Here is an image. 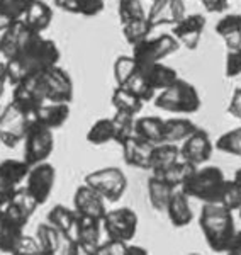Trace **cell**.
Returning <instances> with one entry per match:
<instances>
[{
    "instance_id": "6da1fadb",
    "label": "cell",
    "mask_w": 241,
    "mask_h": 255,
    "mask_svg": "<svg viewBox=\"0 0 241 255\" xmlns=\"http://www.w3.org/2000/svg\"><path fill=\"white\" fill-rule=\"evenodd\" d=\"M60 58L61 53L55 41L44 38L43 34H34L14 60L5 61L9 84L14 87L27 77L56 67L60 65Z\"/></svg>"
},
{
    "instance_id": "7a4b0ae2",
    "label": "cell",
    "mask_w": 241,
    "mask_h": 255,
    "mask_svg": "<svg viewBox=\"0 0 241 255\" xmlns=\"http://www.w3.org/2000/svg\"><path fill=\"white\" fill-rule=\"evenodd\" d=\"M199 228L207 247L216 254H224L236 235L235 213L221 204H202L199 213Z\"/></svg>"
},
{
    "instance_id": "3957f363",
    "label": "cell",
    "mask_w": 241,
    "mask_h": 255,
    "mask_svg": "<svg viewBox=\"0 0 241 255\" xmlns=\"http://www.w3.org/2000/svg\"><path fill=\"white\" fill-rule=\"evenodd\" d=\"M226 180V175L219 167H197L194 174L189 177V180L182 186V191L185 192L189 199H197L202 204H212L218 203Z\"/></svg>"
},
{
    "instance_id": "277c9868",
    "label": "cell",
    "mask_w": 241,
    "mask_h": 255,
    "mask_svg": "<svg viewBox=\"0 0 241 255\" xmlns=\"http://www.w3.org/2000/svg\"><path fill=\"white\" fill-rule=\"evenodd\" d=\"M155 108L175 114H194L202 108V99L199 90L190 82L178 79L168 89L157 94L153 101Z\"/></svg>"
},
{
    "instance_id": "5b68a950",
    "label": "cell",
    "mask_w": 241,
    "mask_h": 255,
    "mask_svg": "<svg viewBox=\"0 0 241 255\" xmlns=\"http://www.w3.org/2000/svg\"><path fill=\"white\" fill-rule=\"evenodd\" d=\"M83 184L104 197L105 203H117L126 194L128 177L119 167H102L85 175Z\"/></svg>"
},
{
    "instance_id": "8992f818",
    "label": "cell",
    "mask_w": 241,
    "mask_h": 255,
    "mask_svg": "<svg viewBox=\"0 0 241 255\" xmlns=\"http://www.w3.org/2000/svg\"><path fill=\"white\" fill-rule=\"evenodd\" d=\"M34 79L46 102L70 104L73 101V80L70 73L60 65L38 73L34 75Z\"/></svg>"
},
{
    "instance_id": "52a82bcc",
    "label": "cell",
    "mask_w": 241,
    "mask_h": 255,
    "mask_svg": "<svg viewBox=\"0 0 241 255\" xmlns=\"http://www.w3.org/2000/svg\"><path fill=\"white\" fill-rule=\"evenodd\" d=\"M55 131L32 121L22 141V160L29 167L48 162L55 150Z\"/></svg>"
},
{
    "instance_id": "ba28073f",
    "label": "cell",
    "mask_w": 241,
    "mask_h": 255,
    "mask_svg": "<svg viewBox=\"0 0 241 255\" xmlns=\"http://www.w3.org/2000/svg\"><path fill=\"white\" fill-rule=\"evenodd\" d=\"M138 215L134 209L128 206L107 209L104 220H102V230L107 235L109 240L122 242V244H131L138 232Z\"/></svg>"
},
{
    "instance_id": "9c48e42d",
    "label": "cell",
    "mask_w": 241,
    "mask_h": 255,
    "mask_svg": "<svg viewBox=\"0 0 241 255\" xmlns=\"http://www.w3.org/2000/svg\"><path fill=\"white\" fill-rule=\"evenodd\" d=\"M32 118L20 111L17 106L9 104L0 111V143L7 148H15L24 141Z\"/></svg>"
},
{
    "instance_id": "30bf717a",
    "label": "cell",
    "mask_w": 241,
    "mask_h": 255,
    "mask_svg": "<svg viewBox=\"0 0 241 255\" xmlns=\"http://www.w3.org/2000/svg\"><path fill=\"white\" fill-rule=\"evenodd\" d=\"M180 44L171 34H160L157 38H148L140 44L133 46L131 56L136 61L138 67L153 63H163V60L178 51Z\"/></svg>"
},
{
    "instance_id": "8fae6325",
    "label": "cell",
    "mask_w": 241,
    "mask_h": 255,
    "mask_svg": "<svg viewBox=\"0 0 241 255\" xmlns=\"http://www.w3.org/2000/svg\"><path fill=\"white\" fill-rule=\"evenodd\" d=\"M55 182L56 168L50 162H44L29 168L26 180H24V189L34 197V201L39 206H43L50 199L53 189H55Z\"/></svg>"
},
{
    "instance_id": "7c38bea8",
    "label": "cell",
    "mask_w": 241,
    "mask_h": 255,
    "mask_svg": "<svg viewBox=\"0 0 241 255\" xmlns=\"http://www.w3.org/2000/svg\"><path fill=\"white\" fill-rule=\"evenodd\" d=\"M29 165L22 158H7L0 162V208L22 187L29 172Z\"/></svg>"
},
{
    "instance_id": "4fadbf2b",
    "label": "cell",
    "mask_w": 241,
    "mask_h": 255,
    "mask_svg": "<svg viewBox=\"0 0 241 255\" xmlns=\"http://www.w3.org/2000/svg\"><path fill=\"white\" fill-rule=\"evenodd\" d=\"M214 143L206 129L197 128L180 145V158L194 167H204L212 157Z\"/></svg>"
},
{
    "instance_id": "5bb4252c",
    "label": "cell",
    "mask_w": 241,
    "mask_h": 255,
    "mask_svg": "<svg viewBox=\"0 0 241 255\" xmlns=\"http://www.w3.org/2000/svg\"><path fill=\"white\" fill-rule=\"evenodd\" d=\"M73 211L79 218L102 221L107 213V203L87 184H81L75 189V194H73Z\"/></svg>"
},
{
    "instance_id": "9a60e30c",
    "label": "cell",
    "mask_w": 241,
    "mask_h": 255,
    "mask_svg": "<svg viewBox=\"0 0 241 255\" xmlns=\"http://www.w3.org/2000/svg\"><path fill=\"white\" fill-rule=\"evenodd\" d=\"M38 208H39V204L36 203L34 197H32L22 186L10 197L9 203H5L0 208V215L5 216L7 220L20 226V228H26V225L29 223V220Z\"/></svg>"
},
{
    "instance_id": "2e32d148",
    "label": "cell",
    "mask_w": 241,
    "mask_h": 255,
    "mask_svg": "<svg viewBox=\"0 0 241 255\" xmlns=\"http://www.w3.org/2000/svg\"><path fill=\"white\" fill-rule=\"evenodd\" d=\"M34 238L46 255H72L73 245H75V240L72 237L58 232L46 221L38 225Z\"/></svg>"
},
{
    "instance_id": "e0dca14e",
    "label": "cell",
    "mask_w": 241,
    "mask_h": 255,
    "mask_svg": "<svg viewBox=\"0 0 241 255\" xmlns=\"http://www.w3.org/2000/svg\"><path fill=\"white\" fill-rule=\"evenodd\" d=\"M10 102L17 106L20 111H24L26 114H29L31 118L38 113L41 106L46 104L44 96L38 87V82H36L34 75L27 77V79H24L22 82H19L17 85H14Z\"/></svg>"
},
{
    "instance_id": "ac0fdd59",
    "label": "cell",
    "mask_w": 241,
    "mask_h": 255,
    "mask_svg": "<svg viewBox=\"0 0 241 255\" xmlns=\"http://www.w3.org/2000/svg\"><path fill=\"white\" fill-rule=\"evenodd\" d=\"M22 20L12 22L5 31L0 34V56L7 60H14L22 51V48L29 43V39L34 36Z\"/></svg>"
},
{
    "instance_id": "d6986e66",
    "label": "cell",
    "mask_w": 241,
    "mask_h": 255,
    "mask_svg": "<svg viewBox=\"0 0 241 255\" xmlns=\"http://www.w3.org/2000/svg\"><path fill=\"white\" fill-rule=\"evenodd\" d=\"M185 3L183 0H155L146 15L151 27L175 26L185 17Z\"/></svg>"
},
{
    "instance_id": "ffe728a7",
    "label": "cell",
    "mask_w": 241,
    "mask_h": 255,
    "mask_svg": "<svg viewBox=\"0 0 241 255\" xmlns=\"http://www.w3.org/2000/svg\"><path fill=\"white\" fill-rule=\"evenodd\" d=\"M207 20L202 14H189L185 15L180 22L175 24L171 36L178 41L180 46H185L187 49H197L201 43L202 32L206 29Z\"/></svg>"
},
{
    "instance_id": "44dd1931",
    "label": "cell",
    "mask_w": 241,
    "mask_h": 255,
    "mask_svg": "<svg viewBox=\"0 0 241 255\" xmlns=\"http://www.w3.org/2000/svg\"><path fill=\"white\" fill-rule=\"evenodd\" d=\"M165 213L168 216L171 226H175V228H185L194 221V211H192L190 206V199L182 189H175L173 191Z\"/></svg>"
},
{
    "instance_id": "7402d4cb",
    "label": "cell",
    "mask_w": 241,
    "mask_h": 255,
    "mask_svg": "<svg viewBox=\"0 0 241 255\" xmlns=\"http://www.w3.org/2000/svg\"><path fill=\"white\" fill-rule=\"evenodd\" d=\"M22 22L32 32L43 34V31H46L53 22V9L44 0H27Z\"/></svg>"
},
{
    "instance_id": "603a6c76",
    "label": "cell",
    "mask_w": 241,
    "mask_h": 255,
    "mask_svg": "<svg viewBox=\"0 0 241 255\" xmlns=\"http://www.w3.org/2000/svg\"><path fill=\"white\" fill-rule=\"evenodd\" d=\"M143 79L148 82V85L155 90L157 94H160L161 90L168 89L173 82H177L178 72L175 68L168 67L165 63H153V65H145V67H138Z\"/></svg>"
},
{
    "instance_id": "cb8c5ba5",
    "label": "cell",
    "mask_w": 241,
    "mask_h": 255,
    "mask_svg": "<svg viewBox=\"0 0 241 255\" xmlns=\"http://www.w3.org/2000/svg\"><path fill=\"white\" fill-rule=\"evenodd\" d=\"M122 148V158L129 167L141 168V170H150V158L151 151H153V145L143 141L141 138L133 136L129 138Z\"/></svg>"
},
{
    "instance_id": "d4e9b609",
    "label": "cell",
    "mask_w": 241,
    "mask_h": 255,
    "mask_svg": "<svg viewBox=\"0 0 241 255\" xmlns=\"http://www.w3.org/2000/svg\"><path fill=\"white\" fill-rule=\"evenodd\" d=\"M68 119H70V104H58V102H46L32 116V121L51 131L65 126Z\"/></svg>"
},
{
    "instance_id": "484cf974",
    "label": "cell",
    "mask_w": 241,
    "mask_h": 255,
    "mask_svg": "<svg viewBox=\"0 0 241 255\" xmlns=\"http://www.w3.org/2000/svg\"><path fill=\"white\" fill-rule=\"evenodd\" d=\"M197 128L199 126L194 121L183 116L165 119V123H163V143H171V145L180 146Z\"/></svg>"
},
{
    "instance_id": "4316f807",
    "label": "cell",
    "mask_w": 241,
    "mask_h": 255,
    "mask_svg": "<svg viewBox=\"0 0 241 255\" xmlns=\"http://www.w3.org/2000/svg\"><path fill=\"white\" fill-rule=\"evenodd\" d=\"M214 31L224 41L228 51L241 48V14H226L218 20Z\"/></svg>"
},
{
    "instance_id": "83f0119b",
    "label": "cell",
    "mask_w": 241,
    "mask_h": 255,
    "mask_svg": "<svg viewBox=\"0 0 241 255\" xmlns=\"http://www.w3.org/2000/svg\"><path fill=\"white\" fill-rule=\"evenodd\" d=\"M77 220L79 216L73 211V208H68L65 204H55L46 215V223H50L53 228H56L65 235L72 237L73 240H75Z\"/></svg>"
},
{
    "instance_id": "f1b7e54d",
    "label": "cell",
    "mask_w": 241,
    "mask_h": 255,
    "mask_svg": "<svg viewBox=\"0 0 241 255\" xmlns=\"http://www.w3.org/2000/svg\"><path fill=\"white\" fill-rule=\"evenodd\" d=\"M178 160H180V146L178 145H171V143L155 145L150 158V174H160L173 163H177Z\"/></svg>"
},
{
    "instance_id": "f546056e",
    "label": "cell",
    "mask_w": 241,
    "mask_h": 255,
    "mask_svg": "<svg viewBox=\"0 0 241 255\" xmlns=\"http://www.w3.org/2000/svg\"><path fill=\"white\" fill-rule=\"evenodd\" d=\"M146 191H148V201H150L151 208L158 213H165L166 206H168V201L175 189L171 187L168 182H165L161 177L151 174L148 177V182H146Z\"/></svg>"
},
{
    "instance_id": "4dcf8cb0",
    "label": "cell",
    "mask_w": 241,
    "mask_h": 255,
    "mask_svg": "<svg viewBox=\"0 0 241 255\" xmlns=\"http://www.w3.org/2000/svg\"><path fill=\"white\" fill-rule=\"evenodd\" d=\"M163 123L165 119L158 116H143L136 118L134 125V136L141 138L150 145H160L163 143Z\"/></svg>"
},
{
    "instance_id": "1f68e13d",
    "label": "cell",
    "mask_w": 241,
    "mask_h": 255,
    "mask_svg": "<svg viewBox=\"0 0 241 255\" xmlns=\"http://www.w3.org/2000/svg\"><path fill=\"white\" fill-rule=\"evenodd\" d=\"M102 221L88 220V218H79L77 220V230H75V242L87 245L88 249L97 250L102 244Z\"/></svg>"
},
{
    "instance_id": "d6a6232c",
    "label": "cell",
    "mask_w": 241,
    "mask_h": 255,
    "mask_svg": "<svg viewBox=\"0 0 241 255\" xmlns=\"http://www.w3.org/2000/svg\"><path fill=\"white\" fill-rule=\"evenodd\" d=\"M22 235L24 228H20V226L7 220L5 216L0 215V252L12 255Z\"/></svg>"
},
{
    "instance_id": "836d02e7",
    "label": "cell",
    "mask_w": 241,
    "mask_h": 255,
    "mask_svg": "<svg viewBox=\"0 0 241 255\" xmlns=\"http://www.w3.org/2000/svg\"><path fill=\"white\" fill-rule=\"evenodd\" d=\"M111 102H112V108L119 113H128L136 116L138 113H141L143 109V102L138 99L134 94H131L126 87H117L112 90V96H111Z\"/></svg>"
},
{
    "instance_id": "e575fe53",
    "label": "cell",
    "mask_w": 241,
    "mask_h": 255,
    "mask_svg": "<svg viewBox=\"0 0 241 255\" xmlns=\"http://www.w3.org/2000/svg\"><path fill=\"white\" fill-rule=\"evenodd\" d=\"M195 168H197V167L190 165V163L183 162V160L180 158L177 163H173L171 167H168L166 170H163V172H160V174H157V175L161 177L165 182H168L173 189H182L183 184L189 180V177L194 174Z\"/></svg>"
},
{
    "instance_id": "d590c367",
    "label": "cell",
    "mask_w": 241,
    "mask_h": 255,
    "mask_svg": "<svg viewBox=\"0 0 241 255\" xmlns=\"http://www.w3.org/2000/svg\"><path fill=\"white\" fill-rule=\"evenodd\" d=\"M87 141L93 146H102L114 141V126L111 118L97 119L87 131Z\"/></svg>"
},
{
    "instance_id": "8d00e7d4",
    "label": "cell",
    "mask_w": 241,
    "mask_h": 255,
    "mask_svg": "<svg viewBox=\"0 0 241 255\" xmlns=\"http://www.w3.org/2000/svg\"><path fill=\"white\" fill-rule=\"evenodd\" d=\"M111 119H112V126H114V143H117V145H124L129 138L134 136L136 116L116 111V114H114Z\"/></svg>"
},
{
    "instance_id": "74e56055",
    "label": "cell",
    "mask_w": 241,
    "mask_h": 255,
    "mask_svg": "<svg viewBox=\"0 0 241 255\" xmlns=\"http://www.w3.org/2000/svg\"><path fill=\"white\" fill-rule=\"evenodd\" d=\"M122 36L124 39L131 44V48L140 44L141 41L148 39L153 27L148 22V19H138V20H131L128 24H122Z\"/></svg>"
},
{
    "instance_id": "f35d334b",
    "label": "cell",
    "mask_w": 241,
    "mask_h": 255,
    "mask_svg": "<svg viewBox=\"0 0 241 255\" xmlns=\"http://www.w3.org/2000/svg\"><path fill=\"white\" fill-rule=\"evenodd\" d=\"M214 148L218 151H221V153L241 158V126L233 128V129L223 133L221 136L216 139Z\"/></svg>"
},
{
    "instance_id": "ab89813d",
    "label": "cell",
    "mask_w": 241,
    "mask_h": 255,
    "mask_svg": "<svg viewBox=\"0 0 241 255\" xmlns=\"http://www.w3.org/2000/svg\"><path fill=\"white\" fill-rule=\"evenodd\" d=\"M138 65L134 58L131 55H121L117 56L116 61H114V67H112V73H114V80H116L117 87H122L126 85L131 77L136 73Z\"/></svg>"
},
{
    "instance_id": "60d3db41",
    "label": "cell",
    "mask_w": 241,
    "mask_h": 255,
    "mask_svg": "<svg viewBox=\"0 0 241 255\" xmlns=\"http://www.w3.org/2000/svg\"><path fill=\"white\" fill-rule=\"evenodd\" d=\"M122 87H126L131 94H134L143 104H145V102H153L155 97H157V92L150 87L148 82L143 79L140 70H136V73H134V75L126 82V85H122Z\"/></svg>"
},
{
    "instance_id": "b9f144b4",
    "label": "cell",
    "mask_w": 241,
    "mask_h": 255,
    "mask_svg": "<svg viewBox=\"0 0 241 255\" xmlns=\"http://www.w3.org/2000/svg\"><path fill=\"white\" fill-rule=\"evenodd\" d=\"M117 15H119V22L122 26L131 20L145 19L146 12L143 9L141 0H119L117 2Z\"/></svg>"
},
{
    "instance_id": "7bdbcfd3",
    "label": "cell",
    "mask_w": 241,
    "mask_h": 255,
    "mask_svg": "<svg viewBox=\"0 0 241 255\" xmlns=\"http://www.w3.org/2000/svg\"><path fill=\"white\" fill-rule=\"evenodd\" d=\"M218 204H221L223 208L230 209V211H238L241 208V187L236 182L228 179L223 186L221 196L218 199Z\"/></svg>"
},
{
    "instance_id": "ee69618b",
    "label": "cell",
    "mask_w": 241,
    "mask_h": 255,
    "mask_svg": "<svg viewBox=\"0 0 241 255\" xmlns=\"http://www.w3.org/2000/svg\"><path fill=\"white\" fill-rule=\"evenodd\" d=\"M27 0H0V15L9 19L10 22L22 20L26 12Z\"/></svg>"
},
{
    "instance_id": "f6af8a7d",
    "label": "cell",
    "mask_w": 241,
    "mask_h": 255,
    "mask_svg": "<svg viewBox=\"0 0 241 255\" xmlns=\"http://www.w3.org/2000/svg\"><path fill=\"white\" fill-rule=\"evenodd\" d=\"M12 255H46V254L41 250L38 240H36L34 237L26 235V233H24L22 238L19 240V244L15 245Z\"/></svg>"
},
{
    "instance_id": "bcb514c9",
    "label": "cell",
    "mask_w": 241,
    "mask_h": 255,
    "mask_svg": "<svg viewBox=\"0 0 241 255\" xmlns=\"http://www.w3.org/2000/svg\"><path fill=\"white\" fill-rule=\"evenodd\" d=\"M224 75H226L228 79H236V77L241 75V48L226 53Z\"/></svg>"
},
{
    "instance_id": "7dc6e473",
    "label": "cell",
    "mask_w": 241,
    "mask_h": 255,
    "mask_svg": "<svg viewBox=\"0 0 241 255\" xmlns=\"http://www.w3.org/2000/svg\"><path fill=\"white\" fill-rule=\"evenodd\" d=\"M79 14L83 17H95L104 10V0H77Z\"/></svg>"
},
{
    "instance_id": "c3c4849f",
    "label": "cell",
    "mask_w": 241,
    "mask_h": 255,
    "mask_svg": "<svg viewBox=\"0 0 241 255\" xmlns=\"http://www.w3.org/2000/svg\"><path fill=\"white\" fill-rule=\"evenodd\" d=\"M126 249H128V244L107 238L99 245V249L95 250V255H126Z\"/></svg>"
},
{
    "instance_id": "681fc988",
    "label": "cell",
    "mask_w": 241,
    "mask_h": 255,
    "mask_svg": "<svg viewBox=\"0 0 241 255\" xmlns=\"http://www.w3.org/2000/svg\"><path fill=\"white\" fill-rule=\"evenodd\" d=\"M228 113H230V116L241 121V87L233 90L230 104H228Z\"/></svg>"
},
{
    "instance_id": "f907efd6",
    "label": "cell",
    "mask_w": 241,
    "mask_h": 255,
    "mask_svg": "<svg viewBox=\"0 0 241 255\" xmlns=\"http://www.w3.org/2000/svg\"><path fill=\"white\" fill-rule=\"evenodd\" d=\"M201 3L211 14H223L230 5V0H201Z\"/></svg>"
},
{
    "instance_id": "816d5d0a",
    "label": "cell",
    "mask_w": 241,
    "mask_h": 255,
    "mask_svg": "<svg viewBox=\"0 0 241 255\" xmlns=\"http://www.w3.org/2000/svg\"><path fill=\"white\" fill-rule=\"evenodd\" d=\"M55 5L60 10L68 12V14H79V5H77V0H53Z\"/></svg>"
},
{
    "instance_id": "f5cc1de1",
    "label": "cell",
    "mask_w": 241,
    "mask_h": 255,
    "mask_svg": "<svg viewBox=\"0 0 241 255\" xmlns=\"http://www.w3.org/2000/svg\"><path fill=\"white\" fill-rule=\"evenodd\" d=\"M224 255H241V230L236 232L235 238H233V242L228 247L226 252H224Z\"/></svg>"
},
{
    "instance_id": "db71d44e",
    "label": "cell",
    "mask_w": 241,
    "mask_h": 255,
    "mask_svg": "<svg viewBox=\"0 0 241 255\" xmlns=\"http://www.w3.org/2000/svg\"><path fill=\"white\" fill-rule=\"evenodd\" d=\"M9 84L7 79V68H5V61H0V99L5 94V85Z\"/></svg>"
},
{
    "instance_id": "11a10c76",
    "label": "cell",
    "mask_w": 241,
    "mask_h": 255,
    "mask_svg": "<svg viewBox=\"0 0 241 255\" xmlns=\"http://www.w3.org/2000/svg\"><path fill=\"white\" fill-rule=\"evenodd\" d=\"M72 255H95V250L93 249H88L87 245L80 244V242H75L73 245V252Z\"/></svg>"
},
{
    "instance_id": "9f6ffc18",
    "label": "cell",
    "mask_w": 241,
    "mask_h": 255,
    "mask_svg": "<svg viewBox=\"0 0 241 255\" xmlns=\"http://www.w3.org/2000/svg\"><path fill=\"white\" fill-rule=\"evenodd\" d=\"M126 255H150V252H148V249H145V247H141V245L128 244Z\"/></svg>"
},
{
    "instance_id": "6f0895ef",
    "label": "cell",
    "mask_w": 241,
    "mask_h": 255,
    "mask_svg": "<svg viewBox=\"0 0 241 255\" xmlns=\"http://www.w3.org/2000/svg\"><path fill=\"white\" fill-rule=\"evenodd\" d=\"M10 24H12V22H10L9 19H5V17H3V15H0V34H2V32L5 31L7 27L10 26Z\"/></svg>"
},
{
    "instance_id": "680465c9",
    "label": "cell",
    "mask_w": 241,
    "mask_h": 255,
    "mask_svg": "<svg viewBox=\"0 0 241 255\" xmlns=\"http://www.w3.org/2000/svg\"><path fill=\"white\" fill-rule=\"evenodd\" d=\"M231 180H233V182H236V184H238V186L241 187V167L235 172V175H233V179H231Z\"/></svg>"
},
{
    "instance_id": "91938a15",
    "label": "cell",
    "mask_w": 241,
    "mask_h": 255,
    "mask_svg": "<svg viewBox=\"0 0 241 255\" xmlns=\"http://www.w3.org/2000/svg\"><path fill=\"white\" fill-rule=\"evenodd\" d=\"M238 216H240V220H241V208L238 209Z\"/></svg>"
},
{
    "instance_id": "94428289",
    "label": "cell",
    "mask_w": 241,
    "mask_h": 255,
    "mask_svg": "<svg viewBox=\"0 0 241 255\" xmlns=\"http://www.w3.org/2000/svg\"><path fill=\"white\" fill-rule=\"evenodd\" d=\"M189 255H202V254H189Z\"/></svg>"
},
{
    "instance_id": "6125c7cd",
    "label": "cell",
    "mask_w": 241,
    "mask_h": 255,
    "mask_svg": "<svg viewBox=\"0 0 241 255\" xmlns=\"http://www.w3.org/2000/svg\"><path fill=\"white\" fill-rule=\"evenodd\" d=\"M151 2H155V0H151Z\"/></svg>"
},
{
    "instance_id": "be15d7a7",
    "label": "cell",
    "mask_w": 241,
    "mask_h": 255,
    "mask_svg": "<svg viewBox=\"0 0 241 255\" xmlns=\"http://www.w3.org/2000/svg\"><path fill=\"white\" fill-rule=\"evenodd\" d=\"M0 111H2V108H0Z\"/></svg>"
}]
</instances>
